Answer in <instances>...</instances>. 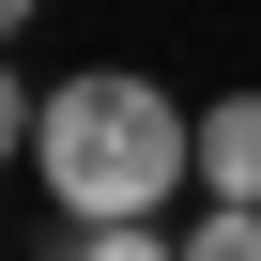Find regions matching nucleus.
I'll return each instance as SVG.
<instances>
[{
    "label": "nucleus",
    "instance_id": "obj_1",
    "mask_svg": "<svg viewBox=\"0 0 261 261\" xmlns=\"http://www.w3.org/2000/svg\"><path fill=\"white\" fill-rule=\"evenodd\" d=\"M31 169H46V200H62L77 230H108V215H169V200L200 185V123H185L154 77L92 62V77H62V92H46Z\"/></svg>",
    "mask_w": 261,
    "mask_h": 261
},
{
    "label": "nucleus",
    "instance_id": "obj_2",
    "mask_svg": "<svg viewBox=\"0 0 261 261\" xmlns=\"http://www.w3.org/2000/svg\"><path fill=\"white\" fill-rule=\"evenodd\" d=\"M200 200H261V92L200 108Z\"/></svg>",
    "mask_w": 261,
    "mask_h": 261
},
{
    "label": "nucleus",
    "instance_id": "obj_3",
    "mask_svg": "<svg viewBox=\"0 0 261 261\" xmlns=\"http://www.w3.org/2000/svg\"><path fill=\"white\" fill-rule=\"evenodd\" d=\"M62 261H185V230H154V215H108V230H77Z\"/></svg>",
    "mask_w": 261,
    "mask_h": 261
},
{
    "label": "nucleus",
    "instance_id": "obj_4",
    "mask_svg": "<svg viewBox=\"0 0 261 261\" xmlns=\"http://www.w3.org/2000/svg\"><path fill=\"white\" fill-rule=\"evenodd\" d=\"M185 261H261V200H215V215L185 230Z\"/></svg>",
    "mask_w": 261,
    "mask_h": 261
},
{
    "label": "nucleus",
    "instance_id": "obj_5",
    "mask_svg": "<svg viewBox=\"0 0 261 261\" xmlns=\"http://www.w3.org/2000/svg\"><path fill=\"white\" fill-rule=\"evenodd\" d=\"M31 123H46V92H16V62H0V169H31Z\"/></svg>",
    "mask_w": 261,
    "mask_h": 261
},
{
    "label": "nucleus",
    "instance_id": "obj_6",
    "mask_svg": "<svg viewBox=\"0 0 261 261\" xmlns=\"http://www.w3.org/2000/svg\"><path fill=\"white\" fill-rule=\"evenodd\" d=\"M16 31H31V0H0V46H16Z\"/></svg>",
    "mask_w": 261,
    "mask_h": 261
}]
</instances>
